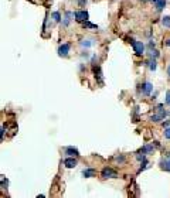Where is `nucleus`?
Segmentation results:
<instances>
[{
	"label": "nucleus",
	"mask_w": 170,
	"mask_h": 198,
	"mask_svg": "<svg viewBox=\"0 0 170 198\" xmlns=\"http://www.w3.org/2000/svg\"><path fill=\"white\" fill-rule=\"evenodd\" d=\"M150 2L155 4V7H156L158 12H162V10L166 7V0H150Z\"/></svg>",
	"instance_id": "nucleus-10"
},
{
	"label": "nucleus",
	"mask_w": 170,
	"mask_h": 198,
	"mask_svg": "<svg viewBox=\"0 0 170 198\" xmlns=\"http://www.w3.org/2000/svg\"><path fill=\"white\" fill-rule=\"evenodd\" d=\"M146 65H148L149 68H150V71H156V58H150L148 62H146Z\"/></svg>",
	"instance_id": "nucleus-13"
},
{
	"label": "nucleus",
	"mask_w": 170,
	"mask_h": 198,
	"mask_svg": "<svg viewBox=\"0 0 170 198\" xmlns=\"http://www.w3.org/2000/svg\"><path fill=\"white\" fill-rule=\"evenodd\" d=\"M74 17L77 22L84 23L88 20V12H85V10H77V12L74 13Z\"/></svg>",
	"instance_id": "nucleus-5"
},
{
	"label": "nucleus",
	"mask_w": 170,
	"mask_h": 198,
	"mask_svg": "<svg viewBox=\"0 0 170 198\" xmlns=\"http://www.w3.org/2000/svg\"><path fill=\"white\" fill-rule=\"evenodd\" d=\"M70 50H71V44H68V43L62 44V46H60V48H58V55L60 57H67L68 52H70Z\"/></svg>",
	"instance_id": "nucleus-6"
},
{
	"label": "nucleus",
	"mask_w": 170,
	"mask_h": 198,
	"mask_svg": "<svg viewBox=\"0 0 170 198\" xmlns=\"http://www.w3.org/2000/svg\"><path fill=\"white\" fill-rule=\"evenodd\" d=\"M170 126V120H166V122H163V128H169Z\"/></svg>",
	"instance_id": "nucleus-25"
},
{
	"label": "nucleus",
	"mask_w": 170,
	"mask_h": 198,
	"mask_svg": "<svg viewBox=\"0 0 170 198\" xmlns=\"http://www.w3.org/2000/svg\"><path fill=\"white\" fill-rule=\"evenodd\" d=\"M64 152H65V154L71 156V157H78V156H80V152H78V150L75 149L74 146H68V147H65Z\"/></svg>",
	"instance_id": "nucleus-7"
},
{
	"label": "nucleus",
	"mask_w": 170,
	"mask_h": 198,
	"mask_svg": "<svg viewBox=\"0 0 170 198\" xmlns=\"http://www.w3.org/2000/svg\"><path fill=\"white\" fill-rule=\"evenodd\" d=\"M81 46H82V47H91V46H94V40H82V41H81Z\"/></svg>",
	"instance_id": "nucleus-18"
},
{
	"label": "nucleus",
	"mask_w": 170,
	"mask_h": 198,
	"mask_svg": "<svg viewBox=\"0 0 170 198\" xmlns=\"http://www.w3.org/2000/svg\"><path fill=\"white\" fill-rule=\"evenodd\" d=\"M96 174V171L94 170V168H85V170H82V176L85 177V178H91V177H94Z\"/></svg>",
	"instance_id": "nucleus-11"
},
{
	"label": "nucleus",
	"mask_w": 170,
	"mask_h": 198,
	"mask_svg": "<svg viewBox=\"0 0 170 198\" xmlns=\"http://www.w3.org/2000/svg\"><path fill=\"white\" fill-rule=\"evenodd\" d=\"M72 13L71 12H67L65 13V16H64V22H62V26H64V27H67L68 24H70V22H71V17H72Z\"/></svg>",
	"instance_id": "nucleus-12"
},
{
	"label": "nucleus",
	"mask_w": 170,
	"mask_h": 198,
	"mask_svg": "<svg viewBox=\"0 0 170 198\" xmlns=\"http://www.w3.org/2000/svg\"><path fill=\"white\" fill-rule=\"evenodd\" d=\"M162 24H163L166 28H170V17H169V16L162 17Z\"/></svg>",
	"instance_id": "nucleus-16"
},
{
	"label": "nucleus",
	"mask_w": 170,
	"mask_h": 198,
	"mask_svg": "<svg viewBox=\"0 0 170 198\" xmlns=\"http://www.w3.org/2000/svg\"><path fill=\"white\" fill-rule=\"evenodd\" d=\"M166 104L170 106V91L166 92Z\"/></svg>",
	"instance_id": "nucleus-23"
},
{
	"label": "nucleus",
	"mask_w": 170,
	"mask_h": 198,
	"mask_svg": "<svg viewBox=\"0 0 170 198\" xmlns=\"http://www.w3.org/2000/svg\"><path fill=\"white\" fill-rule=\"evenodd\" d=\"M115 162H116V163H119V164H124V163H125V157H124V156H116V157H115Z\"/></svg>",
	"instance_id": "nucleus-19"
},
{
	"label": "nucleus",
	"mask_w": 170,
	"mask_h": 198,
	"mask_svg": "<svg viewBox=\"0 0 170 198\" xmlns=\"http://www.w3.org/2000/svg\"><path fill=\"white\" fill-rule=\"evenodd\" d=\"M94 74H95V78L102 84V74H101V70H99V67H95V64H94Z\"/></svg>",
	"instance_id": "nucleus-14"
},
{
	"label": "nucleus",
	"mask_w": 170,
	"mask_h": 198,
	"mask_svg": "<svg viewBox=\"0 0 170 198\" xmlns=\"http://www.w3.org/2000/svg\"><path fill=\"white\" fill-rule=\"evenodd\" d=\"M51 18H53L56 23H58L60 20H61V14H60V12H54L51 13Z\"/></svg>",
	"instance_id": "nucleus-17"
},
{
	"label": "nucleus",
	"mask_w": 170,
	"mask_h": 198,
	"mask_svg": "<svg viewBox=\"0 0 170 198\" xmlns=\"http://www.w3.org/2000/svg\"><path fill=\"white\" fill-rule=\"evenodd\" d=\"M162 108H163V105H159V106H158L159 113H158V115H152V116H150V120H152V122H156V123H158V122H160V120H163V119H164V116L167 115V112H164Z\"/></svg>",
	"instance_id": "nucleus-1"
},
{
	"label": "nucleus",
	"mask_w": 170,
	"mask_h": 198,
	"mask_svg": "<svg viewBox=\"0 0 170 198\" xmlns=\"http://www.w3.org/2000/svg\"><path fill=\"white\" fill-rule=\"evenodd\" d=\"M167 75L170 76V65H169V68H167Z\"/></svg>",
	"instance_id": "nucleus-27"
},
{
	"label": "nucleus",
	"mask_w": 170,
	"mask_h": 198,
	"mask_svg": "<svg viewBox=\"0 0 170 198\" xmlns=\"http://www.w3.org/2000/svg\"><path fill=\"white\" fill-rule=\"evenodd\" d=\"M82 26H84V27H87V28H98V26L88 23V20H87V22H84V23H82Z\"/></svg>",
	"instance_id": "nucleus-20"
},
{
	"label": "nucleus",
	"mask_w": 170,
	"mask_h": 198,
	"mask_svg": "<svg viewBox=\"0 0 170 198\" xmlns=\"http://www.w3.org/2000/svg\"><path fill=\"white\" fill-rule=\"evenodd\" d=\"M164 137H166V139H169V140H170V126H169V128H166V129H164Z\"/></svg>",
	"instance_id": "nucleus-22"
},
{
	"label": "nucleus",
	"mask_w": 170,
	"mask_h": 198,
	"mask_svg": "<svg viewBox=\"0 0 170 198\" xmlns=\"http://www.w3.org/2000/svg\"><path fill=\"white\" fill-rule=\"evenodd\" d=\"M130 44H132L136 55H142L143 52H145V44H143L142 41H135V40H132V43Z\"/></svg>",
	"instance_id": "nucleus-2"
},
{
	"label": "nucleus",
	"mask_w": 170,
	"mask_h": 198,
	"mask_svg": "<svg viewBox=\"0 0 170 198\" xmlns=\"http://www.w3.org/2000/svg\"><path fill=\"white\" fill-rule=\"evenodd\" d=\"M164 46L170 47V38H169V40H166V41H164Z\"/></svg>",
	"instance_id": "nucleus-26"
},
{
	"label": "nucleus",
	"mask_w": 170,
	"mask_h": 198,
	"mask_svg": "<svg viewBox=\"0 0 170 198\" xmlns=\"http://www.w3.org/2000/svg\"><path fill=\"white\" fill-rule=\"evenodd\" d=\"M152 89H153V85H152L149 81H146V82H143L142 85H139V92L142 95H145V96H149V95H150Z\"/></svg>",
	"instance_id": "nucleus-3"
},
{
	"label": "nucleus",
	"mask_w": 170,
	"mask_h": 198,
	"mask_svg": "<svg viewBox=\"0 0 170 198\" xmlns=\"http://www.w3.org/2000/svg\"><path fill=\"white\" fill-rule=\"evenodd\" d=\"M149 55H150V58H158L159 57V52L156 51V50H150V54H149Z\"/></svg>",
	"instance_id": "nucleus-21"
},
{
	"label": "nucleus",
	"mask_w": 170,
	"mask_h": 198,
	"mask_svg": "<svg viewBox=\"0 0 170 198\" xmlns=\"http://www.w3.org/2000/svg\"><path fill=\"white\" fill-rule=\"evenodd\" d=\"M152 152H153V146H149V144L140 149V154H149V153H152Z\"/></svg>",
	"instance_id": "nucleus-15"
},
{
	"label": "nucleus",
	"mask_w": 170,
	"mask_h": 198,
	"mask_svg": "<svg viewBox=\"0 0 170 198\" xmlns=\"http://www.w3.org/2000/svg\"><path fill=\"white\" fill-rule=\"evenodd\" d=\"M160 168L164 171H170V154H167L166 158H163L160 162Z\"/></svg>",
	"instance_id": "nucleus-8"
},
{
	"label": "nucleus",
	"mask_w": 170,
	"mask_h": 198,
	"mask_svg": "<svg viewBox=\"0 0 170 198\" xmlns=\"http://www.w3.org/2000/svg\"><path fill=\"white\" fill-rule=\"evenodd\" d=\"M64 166L67 168H72V167H75V166H77V158H74V157H71V156H70V157H67L64 160Z\"/></svg>",
	"instance_id": "nucleus-9"
},
{
	"label": "nucleus",
	"mask_w": 170,
	"mask_h": 198,
	"mask_svg": "<svg viewBox=\"0 0 170 198\" xmlns=\"http://www.w3.org/2000/svg\"><path fill=\"white\" fill-rule=\"evenodd\" d=\"M77 2H78V4H80L81 7H84L85 4H87V0H77Z\"/></svg>",
	"instance_id": "nucleus-24"
},
{
	"label": "nucleus",
	"mask_w": 170,
	"mask_h": 198,
	"mask_svg": "<svg viewBox=\"0 0 170 198\" xmlns=\"http://www.w3.org/2000/svg\"><path fill=\"white\" fill-rule=\"evenodd\" d=\"M101 177H102V178H116L118 173L115 170H112L111 167H105L104 170L101 171Z\"/></svg>",
	"instance_id": "nucleus-4"
}]
</instances>
